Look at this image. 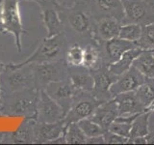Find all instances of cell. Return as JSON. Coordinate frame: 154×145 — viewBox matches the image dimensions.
<instances>
[{"instance_id":"6da1fadb","label":"cell","mask_w":154,"mask_h":145,"mask_svg":"<svg viewBox=\"0 0 154 145\" xmlns=\"http://www.w3.org/2000/svg\"><path fill=\"white\" fill-rule=\"evenodd\" d=\"M58 9L69 44L79 43L85 47L87 44L95 42L94 35L95 19L91 14L87 1L69 8L58 6Z\"/></svg>"},{"instance_id":"7a4b0ae2","label":"cell","mask_w":154,"mask_h":145,"mask_svg":"<svg viewBox=\"0 0 154 145\" xmlns=\"http://www.w3.org/2000/svg\"><path fill=\"white\" fill-rule=\"evenodd\" d=\"M69 43L65 32L53 37H45L38 43L37 48L26 60L20 63H12L14 67H22L25 65L41 64V63L55 62L65 59L66 52Z\"/></svg>"},{"instance_id":"3957f363","label":"cell","mask_w":154,"mask_h":145,"mask_svg":"<svg viewBox=\"0 0 154 145\" xmlns=\"http://www.w3.org/2000/svg\"><path fill=\"white\" fill-rule=\"evenodd\" d=\"M19 0H0V33L11 34L18 52L22 50V36L27 31L23 27Z\"/></svg>"},{"instance_id":"277c9868","label":"cell","mask_w":154,"mask_h":145,"mask_svg":"<svg viewBox=\"0 0 154 145\" xmlns=\"http://www.w3.org/2000/svg\"><path fill=\"white\" fill-rule=\"evenodd\" d=\"M0 89L3 93L37 89L30 65L14 67L12 63L5 64L0 72Z\"/></svg>"},{"instance_id":"5b68a950","label":"cell","mask_w":154,"mask_h":145,"mask_svg":"<svg viewBox=\"0 0 154 145\" xmlns=\"http://www.w3.org/2000/svg\"><path fill=\"white\" fill-rule=\"evenodd\" d=\"M29 65L31 67L35 85L38 90L45 89L51 82L60 81L69 77V66L65 59L41 64L33 63Z\"/></svg>"},{"instance_id":"8992f818","label":"cell","mask_w":154,"mask_h":145,"mask_svg":"<svg viewBox=\"0 0 154 145\" xmlns=\"http://www.w3.org/2000/svg\"><path fill=\"white\" fill-rule=\"evenodd\" d=\"M3 94L8 95V102H1L6 108L4 109H8L9 113L23 115L27 118L36 120L38 89H26Z\"/></svg>"},{"instance_id":"52a82bcc","label":"cell","mask_w":154,"mask_h":145,"mask_svg":"<svg viewBox=\"0 0 154 145\" xmlns=\"http://www.w3.org/2000/svg\"><path fill=\"white\" fill-rule=\"evenodd\" d=\"M102 103L103 102L98 100L91 92L75 90L70 108L66 112L64 120L67 124L91 117L97 106Z\"/></svg>"},{"instance_id":"ba28073f","label":"cell","mask_w":154,"mask_h":145,"mask_svg":"<svg viewBox=\"0 0 154 145\" xmlns=\"http://www.w3.org/2000/svg\"><path fill=\"white\" fill-rule=\"evenodd\" d=\"M124 18L122 24L146 25L154 22V3L151 0H122Z\"/></svg>"},{"instance_id":"9c48e42d","label":"cell","mask_w":154,"mask_h":145,"mask_svg":"<svg viewBox=\"0 0 154 145\" xmlns=\"http://www.w3.org/2000/svg\"><path fill=\"white\" fill-rule=\"evenodd\" d=\"M65 112L45 89L38 90L36 121L42 123L57 122L65 118Z\"/></svg>"},{"instance_id":"30bf717a","label":"cell","mask_w":154,"mask_h":145,"mask_svg":"<svg viewBox=\"0 0 154 145\" xmlns=\"http://www.w3.org/2000/svg\"><path fill=\"white\" fill-rule=\"evenodd\" d=\"M41 9L42 19L46 30V37H53L64 32L58 5L54 0H42L38 3Z\"/></svg>"},{"instance_id":"8fae6325","label":"cell","mask_w":154,"mask_h":145,"mask_svg":"<svg viewBox=\"0 0 154 145\" xmlns=\"http://www.w3.org/2000/svg\"><path fill=\"white\" fill-rule=\"evenodd\" d=\"M94 79V88L93 94L98 100L106 102L113 99L110 93V88L114 82L117 80L118 76L114 75L109 70L107 65H103L98 69L91 71Z\"/></svg>"},{"instance_id":"7c38bea8","label":"cell","mask_w":154,"mask_h":145,"mask_svg":"<svg viewBox=\"0 0 154 145\" xmlns=\"http://www.w3.org/2000/svg\"><path fill=\"white\" fill-rule=\"evenodd\" d=\"M87 3L95 21L103 18H114L122 23L124 11L122 0H87Z\"/></svg>"},{"instance_id":"4fadbf2b","label":"cell","mask_w":154,"mask_h":145,"mask_svg":"<svg viewBox=\"0 0 154 145\" xmlns=\"http://www.w3.org/2000/svg\"><path fill=\"white\" fill-rule=\"evenodd\" d=\"M45 90L53 100L59 104V105L64 110L65 114H66L70 108L75 93V88L69 77L60 81L51 82L45 87Z\"/></svg>"},{"instance_id":"5bb4252c","label":"cell","mask_w":154,"mask_h":145,"mask_svg":"<svg viewBox=\"0 0 154 145\" xmlns=\"http://www.w3.org/2000/svg\"><path fill=\"white\" fill-rule=\"evenodd\" d=\"M146 77L141 74L136 68L132 66L126 72H122L118 76L117 80L112 84L110 88V93L114 98L120 93L129 91H135L138 87L143 83Z\"/></svg>"},{"instance_id":"9a60e30c","label":"cell","mask_w":154,"mask_h":145,"mask_svg":"<svg viewBox=\"0 0 154 145\" xmlns=\"http://www.w3.org/2000/svg\"><path fill=\"white\" fill-rule=\"evenodd\" d=\"M98 45L102 50L104 64L107 66L118 61L124 52H126L133 47H137V45L135 43L123 40L119 37L99 43Z\"/></svg>"},{"instance_id":"2e32d148","label":"cell","mask_w":154,"mask_h":145,"mask_svg":"<svg viewBox=\"0 0 154 145\" xmlns=\"http://www.w3.org/2000/svg\"><path fill=\"white\" fill-rule=\"evenodd\" d=\"M66 123L64 119L52 123H42L35 121L33 134L37 142L52 143L54 140L65 134Z\"/></svg>"},{"instance_id":"e0dca14e","label":"cell","mask_w":154,"mask_h":145,"mask_svg":"<svg viewBox=\"0 0 154 145\" xmlns=\"http://www.w3.org/2000/svg\"><path fill=\"white\" fill-rule=\"evenodd\" d=\"M122 25V21L114 18H103L97 19L95 21L94 24V41L99 44L119 37Z\"/></svg>"},{"instance_id":"ac0fdd59","label":"cell","mask_w":154,"mask_h":145,"mask_svg":"<svg viewBox=\"0 0 154 145\" xmlns=\"http://www.w3.org/2000/svg\"><path fill=\"white\" fill-rule=\"evenodd\" d=\"M118 116V104L116 103L114 99H111L100 104L90 118L101 126L105 130H108L110 125Z\"/></svg>"},{"instance_id":"d6986e66","label":"cell","mask_w":154,"mask_h":145,"mask_svg":"<svg viewBox=\"0 0 154 145\" xmlns=\"http://www.w3.org/2000/svg\"><path fill=\"white\" fill-rule=\"evenodd\" d=\"M118 104L119 115L138 114L146 111V108L140 102L135 91L120 93L113 98Z\"/></svg>"},{"instance_id":"ffe728a7","label":"cell","mask_w":154,"mask_h":145,"mask_svg":"<svg viewBox=\"0 0 154 145\" xmlns=\"http://www.w3.org/2000/svg\"><path fill=\"white\" fill-rule=\"evenodd\" d=\"M67 71H69V79L74 86L75 90L88 91L93 93L94 79L89 69H87L83 65L69 66Z\"/></svg>"},{"instance_id":"44dd1931","label":"cell","mask_w":154,"mask_h":145,"mask_svg":"<svg viewBox=\"0 0 154 145\" xmlns=\"http://www.w3.org/2000/svg\"><path fill=\"white\" fill-rule=\"evenodd\" d=\"M103 65L105 64L100 46L95 42L87 44L84 47L83 66L90 71H93Z\"/></svg>"},{"instance_id":"7402d4cb","label":"cell","mask_w":154,"mask_h":145,"mask_svg":"<svg viewBox=\"0 0 154 145\" xmlns=\"http://www.w3.org/2000/svg\"><path fill=\"white\" fill-rule=\"evenodd\" d=\"M143 51L140 47H133L131 50L124 52L118 61H116L113 64L109 65V70L116 76L122 75V72H126L128 69L132 67L133 62L140 55V53Z\"/></svg>"},{"instance_id":"603a6c76","label":"cell","mask_w":154,"mask_h":145,"mask_svg":"<svg viewBox=\"0 0 154 145\" xmlns=\"http://www.w3.org/2000/svg\"><path fill=\"white\" fill-rule=\"evenodd\" d=\"M146 77H154V54L152 50H143L133 65Z\"/></svg>"},{"instance_id":"cb8c5ba5","label":"cell","mask_w":154,"mask_h":145,"mask_svg":"<svg viewBox=\"0 0 154 145\" xmlns=\"http://www.w3.org/2000/svg\"><path fill=\"white\" fill-rule=\"evenodd\" d=\"M153 112L149 110H146L142 113H139L137 117L134 119L131 127V132H130L129 139H133L139 137H146L149 133V119L150 115Z\"/></svg>"},{"instance_id":"d4e9b609","label":"cell","mask_w":154,"mask_h":145,"mask_svg":"<svg viewBox=\"0 0 154 145\" xmlns=\"http://www.w3.org/2000/svg\"><path fill=\"white\" fill-rule=\"evenodd\" d=\"M138 114L119 115L118 117L113 121L112 124L110 125L108 130L129 138L130 132H131L132 123H133L134 119L137 117Z\"/></svg>"},{"instance_id":"484cf974","label":"cell","mask_w":154,"mask_h":145,"mask_svg":"<svg viewBox=\"0 0 154 145\" xmlns=\"http://www.w3.org/2000/svg\"><path fill=\"white\" fill-rule=\"evenodd\" d=\"M135 93L146 109H147L154 101V77H146L143 83L135 90Z\"/></svg>"},{"instance_id":"4316f807","label":"cell","mask_w":154,"mask_h":145,"mask_svg":"<svg viewBox=\"0 0 154 145\" xmlns=\"http://www.w3.org/2000/svg\"><path fill=\"white\" fill-rule=\"evenodd\" d=\"M66 143L67 144H85L87 137L77 122L66 124L65 130Z\"/></svg>"},{"instance_id":"83f0119b","label":"cell","mask_w":154,"mask_h":145,"mask_svg":"<svg viewBox=\"0 0 154 145\" xmlns=\"http://www.w3.org/2000/svg\"><path fill=\"white\" fill-rule=\"evenodd\" d=\"M84 47L79 43L69 44L67 47L65 60L69 66H81L83 65Z\"/></svg>"},{"instance_id":"f1b7e54d","label":"cell","mask_w":154,"mask_h":145,"mask_svg":"<svg viewBox=\"0 0 154 145\" xmlns=\"http://www.w3.org/2000/svg\"><path fill=\"white\" fill-rule=\"evenodd\" d=\"M143 25L138 23H125L119 29V37L123 40L136 43L142 36Z\"/></svg>"},{"instance_id":"f546056e","label":"cell","mask_w":154,"mask_h":145,"mask_svg":"<svg viewBox=\"0 0 154 145\" xmlns=\"http://www.w3.org/2000/svg\"><path fill=\"white\" fill-rule=\"evenodd\" d=\"M135 44L143 50H154V22L143 25L142 36Z\"/></svg>"},{"instance_id":"4dcf8cb0","label":"cell","mask_w":154,"mask_h":145,"mask_svg":"<svg viewBox=\"0 0 154 145\" xmlns=\"http://www.w3.org/2000/svg\"><path fill=\"white\" fill-rule=\"evenodd\" d=\"M79 127L83 130L84 134L86 135L87 138L89 137H98V135H103L106 130L99 126L94 120H91L90 117H87L84 119L79 120L78 122Z\"/></svg>"},{"instance_id":"1f68e13d","label":"cell","mask_w":154,"mask_h":145,"mask_svg":"<svg viewBox=\"0 0 154 145\" xmlns=\"http://www.w3.org/2000/svg\"><path fill=\"white\" fill-rule=\"evenodd\" d=\"M103 137L105 139V144H127L129 139L128 137L112 133L110 130H106Z\"/></svg>"},{"instance_id":"d6a6232c","label":"cell","mask_w":154,"mask_h":145,"mask_svg":"<svg viewBox=\"0 0 154 145\" xmlns=\"http://www.w3.org/2000/svg\"><path fill=\"white\" fill-rule=\"evenodd\" d=\"M56 4L59 7H64V8H69V7H73L76 4L81 3V2H85L87 0H54Z\"/></svg>"},{"instance_id":"836d02e7","label":"cell","mask_w":154,"mask_h":145,"mask_svg":"<svg viewBox=\"0 0 154 145\" xmlns=\"http://www.w3.org/2000/svg\"><path fill=\"white\" fill-rule=\"evenodd\" d=\"M86 143L87 144H105V139L103 135H98V137L87 138Z\"/></svg>"},{"instance_id":"e575fe53","label":"cell","mask_w":154,"mask_h":145,"mask_svg":"<svg viewBox=\"0 0 154 145\" xmlns=\"http://www.w3.org/2000/svg\"><path fill=\"white\" fill-rule=\"evenodd\" d=\"M147 144H154V129L152 130H149V133L146 135Z\"/></svg>"},{"instance_id":"d590c367","label":"cell","mask_w":154,"mask_h":145,"mask_svg":"<svg viewBox=\"0 0 154 145\" xmlns=\"http://www.w3.org/2000/svg\"><path fill=\"white\" fill-rule=\"evenodd\" d=\"M146 110H149V111H151V112H154V101H153V103L148 106Z\"/></svg>"},{"instance_id":"8d00e7d4","label":"cell","mask_w":154,"mask_h":145,"mask_svg":"<svg viewBox=\"0 0 154 145\" xmlns=\"http://www.w3.org/2000/svg\"><path fill=\"white\" fill-rule=\"evenodd\" d=\"M19 1H32V2H36L38 4V3H40L42 0H19Z\"/></svg>"},{"instance_id":"74e56055","label":"cell","mask_w":154,"mask_h":145,"mask_svg":"<svg viewBox=\"0 0 154 145\" xmlns=\"http://www.w3.org/2000/svg\"><path fill=\"white\" fill-rule=\"evenodd\" d=\"M1 103H2L1 102V89H0V105H1Z\"/></svg>"},{"instance_id":"f35d334b","label":"cell","mask_w":154,"mask_h":145,"mask_svg":"<svg viewBox=\"0 0 154 145\" xmlns=\"http://www.w3.org/2000/svg\"><path fill=\"white\" fill-rule=\"evenodd\" d=\"M151 1H152V2H153V3H154V0H151Z\"/></svg>"},{"instance_id":"ab89813d","label":"cell","mask_w":154,"mask_h":145,"mask_svg":"<svg viewBox=\"0 0 154 145\" xmlns=\"http://www.w3.org/2000/svg\"><path fill=\"white\" fill-rule=\"evenodd\" d=\"M152 51H153V54H154V50H152Z\"/></svg>"}]
</instances>
